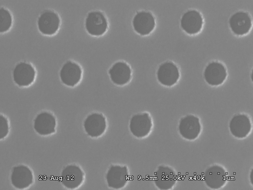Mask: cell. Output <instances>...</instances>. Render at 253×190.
<instances>
[{
  "label": "cell",
  "instance_id": "1",
  "mask_svg": "<svg viewBox=\"0 0 253 190\" xmlns=\"http://www.w3.org/2000/svg\"><path fill=\"white\" fill-rule=\"evenodd\" d=\"M128 125L129 130L133 135L137 138H142L148 135L153 130L154 120L149 111L138 112L131 115Z\"/></svg>",
  "mask_w": 253,
  "mask_h": 190
},
{
  "label": "cell",
  "instance_id": "2",
  "mask_svg": "<svg viewBox=\"0 0 253 190\" xmlns=\"http://www.w3.org/2000/svg\"><path fill=\"white\" fill-rule=\"evenodd\" d=\"M177 129L183 137L188 139H194L199 134L202 130L200 119L197 115L192 113L185 114L179 119Z\"/></svg>",
  "mask_w": 253,
  "mask_h": 190
},
{
  "label": "cell",
  "instance_id": "3",
  "mask_svg": "<svg viewBox=\"0 0 253 190\" xmlns=\"http://www.w3.org/2000/svg\"><path fill=\"white\" fill-rule=\"evenodd\" d=\"M83 75L81 66L77 62L68 60L62 66L59 72V76L61 83L63 85L70 87H74L80 83Z\"/></svg>",
  "mask_w": 253,
  "mask_h": 190
},
{
  "label": "cell",
  "instance_id": "4",
  "mask_svg": "<svg viewBox=\"0 0 253 190\" xmlns=\"http://www.w3.org/2000/svg\"><path fill=\"white\" fill-rule=\"evenodd\" d=\"M85 130L89 136L97 137L102 135L108 127L106 116L103 113H95L89 115L84 121Z\"/></svg>",
  "mask_w": 253,
  "mask_h": 190
},
{
  "label": "cell",
  "instance_id": "5",
  "mask_svg": "<svg viewBox=\"0 0 253 190\" xmlns=\"http://www.w3.org/2000/svg\"><path fill=\"white\" fill-rule=\"evenodd\" d=\"M85 27L90 35L99 36L103 34L107 27L106 19L103 14L98 11L89 13L85 21Z\"/></svg>",
  "mask_w": 253,
  "mask_h": 190
},
{
  "label": "cell",
  "instance_id": "6",
  "mask_svg": "<svg viewBox=\"0 0 253 190\" xmlns=\"http://www.w3.org/2000/svg\"><path fill=\"white\" fill-rule=\"evenodd\" d=\"M60 19L58 15L54 11L46 10L41 14L39 18L38 25L40 31L46 35H51L55 33L59 27Z\"/></svg>",
  "mask_w": 253,
  "mask_h": 190
},
{
  "label": "cell",
  "instance_id": "7",
  "mask_svg": "<svg viewBox=\"0 0 253 190\" xmlns=\"http://www.w3.org/2000/svg\"><path fill=\"white\" fill-rule=\"evenodd\" d=\"M35 71L30 64L22 62L18 64L13 72L14 80L16 83L21 86H27L33 81Z\"/></svg>",
  "mask_w": 253,
  "mask_h": 190
},
{
  "label": "cell",
  "instance_id": "8",
  "mask_svg": "<svg viewBox=\"0 0 253 190\" xmlns=\"http://www.w3.org/2000/svg\"><path fill=\"white\" fill-rule=\"evenodd\" d=\"M229 128L231 133L236 137L245 136L252 128L251 119L244 114L238 113L234 115L230 120Z\"/></svg>",
  "mask_w": 253,
  "mask_h": 190
},
{
  "label": "cell",
  "instance_id": "9",
  "mask_svg": "<svg viewBox=\"0 0 253 190\" xmlns=\"http://www.w3.org/2000/svg\"><path fill=\"white\" fill-rule=\"evenodd\" d=\"M229 23L232 31L237 35H242L247 33L252 25L250 16L247 13L243 11L236 12L232 15Z\"/></svg>",
  "mask_w": 253,
  "mask_h": 190
},
{
  "label": "cell",
  "instance_id": "10",
  "mask_svg": "<svg viewBox=\"0 0 253 190\" xmlns=\"http://www.w3.org/2000/svg\"><path fill=\"white\" fill-rule=\"evenodd\" d=\"M204 76L206 81L209 84L216 86L223 82L226 77L227 73L224 67L222 64L217 62H213L206 67Z\"/></svg>",
  "mask_w": 253,
  "mask_h": 190
},
{
  "label": "cell",
  "instance_id": "11",
  "mask_svg": "<svg viewBox=\"0 0 253 190\" xmlns=\"http://www.w3.org/2000/svg\"><path fill=\"white\" fill-rule=\"evenodd\" d=\"M181 24L182 27L186 32L194 34L198 32L201 29L203 19L197 11L190 10L184 14L181 19Z\"/></svg>",
  "mask_w": 253,
  "mask_h": 190
},
{
  "label": "cell",
  "instance_id": "12",
  "mask_svg": "<svg viewBox=\"0 0 253 190\" xmlns=\"http://www.w3.org/2000/svg\"><path fill=\"white\" fill-rule=\"evenodd\" d=\"M133 24L137 32L145 35L148 34L152 31L155 23L154 18L151 13L143 11L135 15L133 19Z\"/></svg>",
  "mask_w": 253,
  "mask_h": 190
},
{
  "label": "cell",
  "instance_id": "13",
  "mask_svg": "<svg viewBox=\"0 0 253 190\" xmlns=\"http://www.w3.org/2000/svg\"><path fill=\"white\" fill-rule=\"evenodd\" d=\"M56 126V120L54 117L47 112L39 114L34 121L35 129L41 134H48L54 132Z\"/></svg>",
  "mask_w": 253,
  "mask_h": 190
},
{
  "label": "cell",
  "instance_id": "14",
  "mask_svg": "<svg viewBox=\"0 0 253 190\" xmlns=\"http://www.w3.org/2000/svg\"><path fill=\"white\" fill-rule=\"evenodd\" d=\"M158 80L162 84L170 86L178 80L179 74L178 69L172 63L167 62L162 64L157 72Z\"/></svg>",
  "mask_w": 253,
  "mask_h": 190
},
{
  "label": "cell",
  "instance_id": "15",
  "mask_svg": "<svg viewBox=\"0 0 253 190\" xmlns=\"http://www.w3.org/2000/svg\"><path fill=\"white\" fill-rule=\"evenodd\" d=\"M111 79L115 84L122 85L127 83L131 77V71L126 63L119 62L114 64L109 71Z\"/></svg>",
  "mask_w": 253,
  "mask_h": 190
},
{
  "label": "cell",
  "instance_id": "16",
  "mask_svg": "<svg viewBox=\"0 0 253 190\" xmlns=\"http://www.w3.org/2000/svg\"><path fill=\"white\" fill-rule=\"evenodd\" d=\"M83 179L82 173L80 169L75 166L66 168L62 173V182L64 185L70 188H74L79 186Z\"/></svg>",
  "mask_w": 253,
  "mask_h": 190
},
{
  "label": "cell",
  "instance_id": "17",
  "mask_svg": "<svg viewBox=\"0 0 253 190\" xmlns=\"http://www.w3.org/2000/svg\"><path fill=\"white\" fill-rule=\"evenodd\" d=\"M12 19L9 11L2 7L0 10V32H3L7 30L12 24Z\"/></svg>",
  "mask_w": 253,
  "mask_h": 190
},
{
  "label": "cell",
  "instance_id": "18",
  "mask_svg": "<svg viewBox=\"0 0 253 190\" xmlns=\"http://www.w3.org/2000/svg\"><path fill=\"white\" fill-rule=\"evenodd\" d=\"M8 129L7 119L3 116L1 115L0 117V131L1 137H4L7 134Z\"/></svg>",
  "mask_w": 253,
  "mask_h": 190
}]
</instances>
